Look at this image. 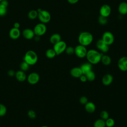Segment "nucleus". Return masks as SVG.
Wrapping results in <instances>:
<instances>
[{"instance_id":"1","label":"nucleus","mask_w":127,"mask_h":127,"mask_svg":"<svg viewBox=\"0 0 127 127\" xmlns=\"http://www.w3.org/2000/svg\"><path fill=\"white\" fill-rule=\"evenodd\" d=\"M102 54L99 51L94 50L90 49L87 51L86 58L88 62L92 64H96L101 62Z\"/></svg>"},{"instance_id":"2","label":"nucleus","mask_w":127,"mask_h":127,"mask_svg":"<svg viewBox=\"0 0 127 127\" xmlns=\"http://www.w3.org/2000/svg\"><path fill=\"white\" fill-rule=\"evenodd\" d=\"M93 40L92 34L89 32L84 31L80 33L78 36V41L79 44L85 47L90 45Z\"/></svg>"},{"instance_id":"3","label":"nucleus","mask_w":127,"mask_h":127,"mask_svg":"<svg viewBox=\"0 0 127 127\" xmlns=\"http://www.w3.org/2000/svg\"><path fill=\"white\" fill-rule=\"evenodd\" d=\"M23 60L30 65H32L37 63L38 56L34 51L29 50L25 54Z\"/></svg>"},{"instance_id":"4","label":"nucleus","mask_w":127,"mask_h":127,"mask_svg":"<svg viewBox=\"0 0 127 127\" xmlns=\"http://www.w3.org/2000/svg\"><path fill=\"white\" fill-rule=\"evenodd\" d=\"M38 18L43 23H48L51 18V16L49 11L46 10H41L38 12Z\"/></svg>"},{"instance_id":"5","label":"nucleus","mask_w":127,"mask_h":127,"mask_svg":"<svg viewBox=\"0 0 127 127\" xmlns=\"http://www.w3.org/2000/svg\"><path fill=\"white\" fill-rule=\"evenodd\" d=\"M87 51L85 46L79 44L74 48V54L78 58L82 59L86 57Z\"/></svg>"},{"instance_id":"6","label":"nucleus","mask_w":127,"mask_h":127,"mask_svg":"<svg viewBox=\"0 0 127 127\" xmlns=\"http://www.w3.org/2000/svg\"><path fill=\"white\" fill-rule=\"evenodd\" d=\"M67 47L66 43L64 41H60L54 45L53 49L55 51L57 55H60L64 53Z\"/></svg>"},{"instance_id":"7","label":"nucleus","mask_w":127,"mask_h":127,"mask_svg":"<svg viewBox=\"0 0 127 127\" xmlns=\"http://www.w3.org/2000/svg\"><path fill=\"white\" fill-rule=\"evenodd\" d=\"M35 35L41 36L45 34L47 31V27L44 23H40L35 25L33 29Z\"/></svg>"},{"instance_id":"8","label":"nucleus","mask_w":127,"mask_h":127,"mask_svg":"<svg viewBox=\"0 0 127 127\" xmlns=\"http://www.w3.org/2000/svg\"><path fill=\"white\" fill-rule=\"evenodd\" d=\"M102 40L109 46L111 45L114 42V36L112 33L110 31L105 32L102 36Z\"/></svg>"},{"instance_id":"9","label":"nucleus","mask_w":127,"mask_h":127,"mask_svg":"<svg viewBox=\"0 0 127 127\" xmlns=\"http://www.w3.org/2000/svg\"><path fill=\"white\" fill-rule=\"evenodd\" d=\"M97 49L102 53H106L109 50V46L106 44L102 39H99L96 44Z\"/></svg>"},{"instance_id":"10","label":"nucleus","mask_w":127,"mask_h":127,"mask_svg":"<svg viewBox=\"0 0 127 127\" xmlns=\"http://www.w3.org/2000/svg\"><path fill=\"white\" fill-rule=\"evenodd\" d=\"M27 80L30 84H36L39 81L40 75L37 72H31L27 77Z\"/></svg>"},{"instance_id":"11","label":"nucleus","mask_w":127,"mask_h":127,"mask_svg":"<svg viewBox=\"0 0 127 127\" xmlns=\"http://www.w3.org/2000/svg\"><path fill=\"white\" fill-rule=\"evenodd\" d=\"M118 66L119 69L122 71H127V57H121L118 61Z\"/></svg>"},{"instance_id":"12","label":"nucleus","mask_w":127,"mask_h":127,"mask_svg":"<svg viewBox=\"0 0 127 127\" xmlns=\"http://www.w3.org/2000/svg\"><path fill=\"white\" fill-rule=\"evenodd\" d=\"M100 15L106 17H108L111 13V8L110 6L107 4L102 5L99 10Z\"/></svg>"},{"instance_id":"13","label":"nucleus","mask_w":127,"mask_h":127,"mask_svg":"<svg viewBox=\"0 0 127 127\" xmlns=\"http://www.w3.org/2000/svg\"><path fill=\"white\" fill-rule=\"evenodd\" d=\"M113 81V76L109 73L105 74L102 79V84L105 86H109Z\"/></svg>"},{"instance_id":"14","label":"nucleus","mask_w":127,"mask_h":127,"mask_svg":"<svg viewBox=\"0 0 127 127\" xmlns=\"http://www.w3.org/2000/svg\"><path fill=\"white\" fill-rule=\"evenodd\" d=\"M20 35V31L19 28H11L9 32V36L10 38L13 40L17 39Z\"/></svg>"},{"instance_id":"15","label":"nucleus","mask_w":127,"mask_h":127,"mask_svg":"<svg viewBox=\"0 0 127 127\" xmlns=\"http://www.w3.org/2000/svg\"><path fill=\"white\" fill-rule=\"evenodd\" d=\"M22 35L25 39L27 40H30L33 38L35 35L33 30L29 28H26L23 30Z\"/></svg>"},{"instance_id":"16","label":"nucleus","mask_w":127,"mask_h":127,"mask_svg":"<svg viewBox=\"0 0 127 127\" xmlns=\"http://www.w3.org/2000/svg\"><path fill=\"white\" fill-rule=\"evenodd\" d=\"M70 74L73 77L79 78L83 73L80 67H74L70 69Z\"/></svg>"},{"instance_id":"17","label":"nucleus","mask_w":127,"mask_h":127,"mask_svg":"<svg viewBox=\"0 0 127 127\" xmlns=\"http://www.w3.org/2000/svg\"><path fill=\"white\" fill-rule=\"evenodd\" d=\"M84 108L87 113L92 114L95 111L96 106L92 102L88 101L85 105H84Z\"/></svg>"},{"instance_id":"18","label":"nucleus","mask_w":127,"mask_h":127,"mask_svg":"<svg viewBox=\"0 0 127 127\" xmlns=\"http://www.w3.org/2000/svg\"><path fill=\"white\" fill-rule=\"evenodd\" d=\"M15 76L16 79L19 82H23L27 79V76L25 73V71L20 69L15 72Z\"/></svg>"},{"instance_id":"19","label":"nucleus","mask_w":127,"mask_h":127,"mask_svg":"<svg viewBox=\"0 0 127 127\" xmlns=\"http://www.w3.org/2000/svg\"><path fill=\"white\" fill-rule=\"evenodd\" d=\"M80 67L82 70L83 74H85L88 72L92 70V64L89 62H87L82 64L80 66Z\"/></svg>"},{"instance_id":"20","label":"nucleus","mask_w":127,"mask_h":127,"mask_svg":"<svg viewBox=\"0 0 127 127\" xmlns=\"http://www.w3.org/2000/svg\"><path fill=\"white\" fill-rule=\"evenodd\" d=\"M118 11L122 15L127 14V2L125 1L121 2L118 6Z\"/></svg>"},{"instance_id":"21","label":"nucleus","mask_w":127,"mask_h":127,"mask_svg":"<svg viewBox=\"0 0 127 127\" xmlns=\"http://www.w3.org/2000/svg\"><path fill=\"white\" fill-rule=\"evenodd\" d=\"M61 40V36L58 33L53 34L50 37V42L53 45L57 43Z\"/></svg>"},{"instance_id":"22","label":"nucleus","mask_w":127,"mask_h":127,"mask_svg":"<svg viewBox=\"0 0 127 127\" xmlns=\"http://www.w3.org/2000/svg\"><path fill=\"white\" fill-rule=\"evenodd\" d=\"M101 63L105 65H109L111 64L112 62V60L111 57L107 55L102 54L101 59Z\"/></svg>"},{"instance_id":"23","label":"nucleus","mask_w":127,"mask_h":127,"mask_svg":"<svg viewBox=\"0 0 127 127\" xmlns=\"http://www.w3.org/2000/svg\"><path fill=\"white\" fill-rule=\"evenodd\" d=\"M93 127H106L105 121L101 118L96 120L93 124Z\"/></svg>"},{"instance_id":"24","label":"nucleus","mask_w":127,"mask_h":127,"mask_svg":"<svg viewBox=\"0 0 127 127\" xmlns=\"http://www.w3.org/2000/svg\"><path fill=\"white\" fill-rule=\"evenodd\" d=\"M45 55L46 57L48 59H53L56 56H57L56 53L53 48L48 49L46 52Z\"/></svg>"},{"instance_id":"25","label":"nucleus","mask_w":127,"mask_h":127,"mask_svg":"<svg viewBox=\"0 0 127 127\" xmlns=\"http://www.w3.org/2000/svg\"><path fill=\"white\" fill-rule=\"evenodd\" d=\"M87 81H93L96 78V75L95 72L92 70L89 72H88L87 73H86V74H85Z\"/></svg>"},{"instance_id":"26","label":"nucleus","mask_w":127,"mask_h":127,"mask_svg":"<svg viewBox=\"0 0 127 127\" xmlns=\"http://www.w3.org/2000/svg\"><path fill=\"white\" fill-rule=\"evenodd\" d=\"M38 12L36 10H31L28 13V17L30 19H34L38 17Z\"/></svg>"},{"instance_id":"27","label":"nucleus","mask_w":127,"mask_h":127,"mask_svg":"<svg viewBox=\"0 0 127 127\" xmlns=\"http://www.w3.org/2000/svg\"><path fill=\"white\" fill-rule=\"evenodd\" d=\"M105 124L106 127H114L115 124V122L113 118L109 117L105 120Z\"/></svg>"},{"instance_id":"28","label":"nucleus","mask_w":127,"mask_h":127,"mask_svg":"<svg viewBox=\"0 0 127 127\" xmlns=\"http://www.w3.org/2000/svg\"><path fill=\"white\" fill-rule=\"evenodd\" d=\"M20 70L24 71H26L27 70H28L29 68L30 67V65L29 64H28L25 61H23L20 64Z\"/></svg>"},{"instance_id":"29","label":"nucleus","mask_w":127,"mask_h":127,"mask_svg":"<svg viewBox=\"0 0 127 127\" xmlns=\"http://www.w3.org/2000/svg\"><path fill=\"white\" fill-rule=\"evenodd\" d=\"M98 21L100 24H101L102 25H106L108 22L107 17H104V16H101L100 15V16L98 17Z\"/></svg>"},{"instance_id":"30","label":"nucleus","mask_w":127,"mask_h":127,"mask_svg":"<svg viewBox=\"0 0 127 127\" xmlns=\"http://www.w3.org/2000/svg\"><path fill=\"white\" fill-rule=\"evenodd\" d=\"M7 112V109L6 106L0 103V117L4 116Z\"/></svg>"},{"instance_id":"31","label":"nucleus","mask_w":127,"mask_h":127,"mask_svg":"<svg viewBox=\"0 0 127 127\" xmlns=\"http://www.w3.org/2000/svg\"><path fill=\"white\" fill-rule=\"evenodd\" d=\"M100 117L101 119L105 121L106 120L109 118V113L107 111L103 110L100 113Z\"/></svg>"},{"instance_id":"32","label":"nucleus","mask_w":127,"mask_h":127,"mask_svg":"<svg viewBox=\"0 0 127 127\" xmlns=\"http://www.w3.org/2000/svg\"><path fill=\"white\" fill-rule=\"evenodd\" d=\"M64 52L68 55H72L74 54V48L72 46H67Z\"/></svg>"},{"instance_id":"33","label":"nucleus","mask_w":127,"mask_h":127,"mask_svg":"<svg viewBox=\"0 0 127 127\" xmlns=\"http://www.w3.org/2000/svg\"><path fill=\"white\" fill-rule=\"evenodd\" d=\"M27 115H28V117L29 118L31 119H34L36 117V112L34 110H33L32 109L31 110H29L28 111Z\"/></svg>"},{"instance_id":"34","label":"nucleus","mask_w":127,"mask_h":127,"mask_svg":"<svg viewBox=\"0 0 127 127\" xmlns=\"http://www.w3.org/2000/svg\"><path fill=\"white\" fill-rule=\"evenodd\" d=\"M7 7L0 4V16H4L7 12Z\"/></svg>"},{"instance_id":"35","label":"nucleus","mask_w":127,"mask_h":127,"mask_svg":"<svg viewBox=\"0 0 127 127\" xmlns=\"http://www.w3.org/2000/svg\"><path fill=\"white\" fill-rule=\"evenodd\" d=\"M79 101L81 104L84 105L88 102V98L86 96H82L80 97V98L79 99Z\"/></svg>"},{"instance_id":"36","label":"nucleus","mask_w":127,"mask_h":127,"mask_svg":"<svg viewBox=\"0 0 127 127\" xmlns=\"http://www.w3.org/2000/svg\"><path fill=\"white\" fill-rule=\"evenodd\" d=\"M79 80H80L81 82H86V81H87V78H86L85 75L84 74H82V75L79 77Z\"/></svg>"},{"instance_id":"37","label":"nucleus","mask_w":127,"mask_h":127,"mask_svg":"<svg viewBox=\"0 0 127 127\" xmlns=\"http://www.w3.org/2000/svg\"><path fill=\"white\" fill-rule=\"evenodd\" d=\"M0 4L4 6L5 7H7L8 5V2L7 0H2L0 2Z\"/></svg>"},{"instance_id":"38","label":"nucleus","mask_w":127,"mask_h":127,"mask_svg":"<svg viewBox=\"0 0 127 127\" xmlns=\"http://www.w3.org/2000/svg\"><path fill=\"white\" fill-rule=\"evenodd\" d=\"M7 74L9 76H13L15 75V72L13 69H10L8 71Z\"/></svg>"},{"instance_id":"39","label":"nucleus","mask_w":127,"mask_h":127,"mask_svg":"<svg viewBox=\"0 0 127 127\" xmlns=\"http://www.w3.org/2000/svg\"><path fill=\"white\" fill-rule=\"evenodd\" d=\"M68 2L70 4H75L79 0H67Z\"/></svg>"},{"instance_id":"40","label":"nucleus","mask_w":127,"mask_h":127,"mask_svg":"<svg viewBox=\"0 0 127 127\" xmlns=\"http://www.w3.org/2000/svg\"><path fill=\"white\" fill-rule=\"evenodd\" d=\"M13 27L15 28H19L20 27V24L18 22H15L13 25Z\"/></svg>"},{"instance_id":"41","label":"nucleus","mask_w":127,"mask_h":127,"mask_svg":"<svg viewBox=\"0 0 127 127\" xmlns=\"http://www.w3.org/2000/svg\"><path fill=\"white\" fill-rule=\"evenodd\" d=\"M41 127H49L48 126H42Z\"/></svg>"},{"instance_id":"42","label":"nucleus","mask_w":127,"mask_h":127,"mask_svg":"<svg viewBox=\"0 0 127 127\" xmlns=\"http://www.w3.org/2000/svg\"><path fill=\"white\" fill-rule=\"evenodd\" d=\"M2 0H0V2L1 1H2Z\"/></svg>"}]
</instances>
